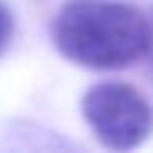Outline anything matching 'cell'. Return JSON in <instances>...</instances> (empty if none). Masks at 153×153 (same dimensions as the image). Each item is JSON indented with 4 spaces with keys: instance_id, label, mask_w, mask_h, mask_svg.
I'll return each mask as SVG.
<instances>
[{
    "instance_id": "7a4b0ae2",
    "label": "cell",
    "mask_w": 153,
    "mask_h": 153,
    "mask_svg": "<svg viewBox=\"0 0 153 153\" xmlns=\"http://www.w3.org/2000/svg\"><path fill=\"white\" fill-rule=\"evenodd\" d=\"M81 115L93 136L112 151H131L153 134V108L122 81L91 86L81 98Z\"/></svg>"
},
{
    "instance_id": "6da1fadb",
    "label": "cell",
    "mask_w": 153,
    "mask_h": 153,
    "mask_svg": "<svg viewBox=\"0 0 153 153\" xmlns=\"http://www.w3.org/2000/svg\"><path fill=\"white\" fill-rule=\"evenodd\" d=\"M62 57L88 69H122L148 55L151 19L120 0H67L53 22Z\"/></svg>"
},
{
    "instance_id": "277c9868",
    "label": "cell",
    "mask_w": 153,
    "mask_h": 153,
    "mask_svg": "<svg viewBox=\"0 0 153 153\" xmlns=\"http://www.w3.org/2000/svg\"><path fill=\"white\" fill-rule=\"evenodd\" d=\"M148 55H151V67H153V17H151V48H148Z\"/></svg>"
},
{
    "instance_id": "3957f363",
    "label": "cell",
    "mask_w": 153,
    "mask_h": 153,
    "mask_svg": "<svg viewBox=\"0 0 153 153\" xmlns=\"http://www.w3.org/2000/svg\"><path fill=\"white\" fill-rule=\"evenodd\" d=\"M12 33H14V17H12L10 7L0 0V53L10 45Z\"/></svg>"
}]
</instances>
